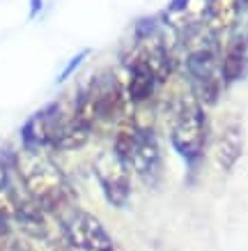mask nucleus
Listing matches in <instances>:
<instances>
[{"label":"nucleus","instance_id":"obj_1","mask_svg":"<svg viewBox=\"0 0 248 251\" xmlns=\"http://www.w3.org/2000/svg\"><path fill=\"white\" fill-rule=\"evenodd\" d=\"M12 171L23 194L30 198L37 207L55 219H62L74 205V189L60 166L42 150H14Z\"/></svg>","mask_w":248,"mask_h":251},{"label":"nucleus","instance_id":"obj_2","mask_svg":"<svg viewBox=\"0 0 248 251\" xmlns=\"http://www.w3.org/2000/svg\"><path fill=\"white\" fill-rule=\"evenodd\" d=\"M170 145L188 168L200 164L209 148L211 125L207 108L188 90L173 101L170 108Z\"/></svg>","mask_w":248,"mask_h":251},{"label":"nucleus","instance_id":"obj_3","mask_svg":"<svg viewBox=\"0 0 248 251\" xmlns=\"http://www.w3.org/2000/svg\"><path fill=\"white\" fill-rule=\"evenodd\" d=\"M124 55H131L138 62H143L145 67L152 72V76L157 78L158 85L168 83L175 72L173 49H170L168 39H165L161 23L157 19H150V16L135 23L134 46Z\"/></svg>","mask_w":248,"mask_h":251},{"label":"nucleus","instance_id":"obj_4","mask_svg":"<svg viewBox=\"0 0 248 251\" xmlns=\"http://www.w3.org/2000/svg\"><path fill=\"white\" fill-rule=\"evenodd\" d=\"M92 173L97 177L101 194L108 201V205L117 207V210L129 205L134 171H131L127 159H122L113 148L111 150H101L92 161Z\"/></svg>","mask_w":248,"mask_h":251},{"label":"nucleus","instance_id":"obj_5","mask_svg":"<svg viewBox=\"0 0 248 251\" xmlns=\"http://www.w3.org/2000/svg\"><path fill=\"white\" fill-rule=\"evenodd\" d=\"M60 224L76 251H117L108 228L101 224L99 217L88 210L71 207L60 219Z\"/></svg>","mask_w":248,"mask_h":251},{"label":"nucleus","instance_id":"obj_6","mask_svg":"<svg viewBox=\"0 0 248 251\" xmlns=\"http://www.w3.org/2000/svg\"><path fill=\"white\" fill-rule=\"evenodd\" d=\"M244 143H246L244 122L237 113H227L218 125L214 143H211L214 164L218 166V171L232 173L234 166L239 164L241 154H244Z\"/></svg>","mask_w":248,"mask_h":251},{"label":"nucleus","instance_id":"obj_7","mask_svg":"<svg viewBox=\"0 0 248 251\" xmlns=\"http://www.w3.org/2000/svg\"><path fill=\"white\" fill-rule=\"evenodd\" d=\"M129 166L140 177V182L147 184V187H154L158 182L161 166H163V154H161V143L154 134V127H140Z\"/></svg>","mask_w":248,"mask_h":251},{"label":"nucleus","instance_id":"obj_8","mask_svg":"<svg viewBox=\"0 0 248 251\" xmlns=\"http://www.w3.org/2000/svg\"><path fill=\"white\" fill-rule=\"evenodd\" d=\"M62 113H65V106L60 101H53L48 106L39 108L37 113H32L21 127L23 148L48 152L53 143V134H55V125H58Z\"/></svg>","mask_w":248,"mask_h":251},{"label":"nucleus","instance_id":"obj_9","mask_svg":"<svg viewBox=\"0 0 248 251\" xmlns=\"http://www.w3.org/2000/svg\"><path fill=\"white\" fill-rule=\"evenodd\" d=\"M246 67H248V37L237 35L221 51V60H218V72H221L223 88L237 83L246 74Z\"/></svg>","mask_w":248,"mask_h":251},{"label":"nucleus","instance_id":"obj_10","mask_svg":"<svg viewBox=\"0 0 248 251\" xmlns=\"http://www.w3.org/2000/svg\"><path fill=\"white\" fill-rule=\"evenodd\" d=\"M92 131L81 125L74 118V111H65L60 115V120L55 125V134H53V143L51 150L55 152H71V150H81L83 145H88Z\"/></svg>","mask_w":248,"mask_h":251},{"label":"nucleus","instance_id":"obj_11","mask_svg":"<svg viewBox=\"0 0 248 251\" xmlns=\"http://www.w3.org/2000/svg\"><path fill=\"white\" fill-rule=\"evenodd\" d=\"M207 9H204V25L209 28L214 35H223L234 28V23L239 19L241 5L239 0H204Z\"/></svg>","mask_w":248,"mask_h":251},{"label":"nucleus","instance_id":"obj_12","mask_svg":"<svg viewBox=\"0 0 248 251\" xmlns=\"http://www.w3.org/2000/svg\"><path fill=\"white\" fill-rule=\"evenodd\" d=\"M90 55H92V49H90V46H85V49H81L78 53L71 55V58L67 60V65H65V67L60 69V74H58V78H55V85L67 83L69 78L74 76L76 72H78V67H81L83 62H85L88 58H90Z\"/></svg>","mask_w":248,"mask_h":251},{"label":"nucleus","instance_id":"obj_13","mask_svg":"<svg viewBox=\"0 0 248 251\" xmlns=\"http://www.w3.org/2000/svg\"><path fill=\"white\" fill-rule=\"evenodd\" d=\"M44 247H46V251H76L74 247H71V242H69V237H67V233H65V228H62L60 219L55 221L51 235L44 240Z\"/></svg>","mask_w":248,"mask_h":251},{"label":"nucleus","instance_id":"obj_14","mask_svg":"<svg viewBox=\"0 0 248 251\" xmlns=\"http://www.w3.org/2000/svg\"><path fill=\"white\" fill-rule=\"evenodd\" d=\"M191 2H193V0H170L168 7H165V14H163L165 23H173V21L184 19L186 12L191 9Z\"/></svg>","mask_w":248,"mask_h":251},{"label":"nucleus","instance_id":"obj_15","mask_svg":"<svg viewBox=\"0 0 248 251\" xmlns=\"http://www.w3.org/2000/svg\"><path fill=\"white\" fill-rule=\"evenodd\" d=\"M14 240V228L9 226L7 221L0 219V251H5L9 247V242Z\"/></svg>","mask_w":248,"mask_h":251},{"label":"nucleus","instance_id":"obj_16","mask_svg":"<svg viewBox=\"0 0 248 251\" xmlns=\"http://www.w3.org/2000/svg\"><path fill=\"white\" fill-rule=\"evenodd\" d=\"M5 251H37V249H35V247H30V242H23L21 237L14 235V240L9 242V247Z\"/></svg>","mask_w":248,"mask_h":251},{"label":"nucleus","instance_id":"obj_17","mask_svg":"<svg viewBox=\"0 0 248 251\" xmlns=\"http://www.w3.org/2000/svg\"><path fill=\"white\" fill-rule=\"evenodd\" d=\"M42 9H44V0H30V9H28V19H37L42 14Z\"/></svg>","mask_w":248,"mask_h":251}]
</instances>
